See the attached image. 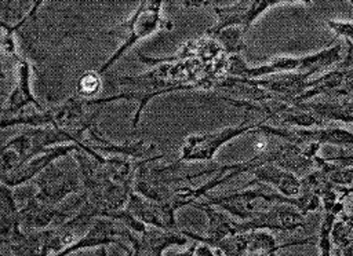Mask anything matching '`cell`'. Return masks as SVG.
<instances>
[{
    "label": "cell",
    "instance_id": "cell-1",
    "mask_svg": "<svg viewBox=\"0 0 353 256\" xmlns=\"http://www.w3.org/2000/svg\"><path fill=\"white\" fill-rule=\"evenodd\" d=\"M44 1H33L26 15L15 25L0 22V28H6L15 34L21 55L37 69L43 67L51 58L52 51L61 45L73 33L79 30L73 28H63L62 22L55 21L41 14Z\"/></svg>",
    "mask_w": 353,
    "mask_h": 256
},
{
    "label": "cell",
    "instance_id": "cell-2",
    "mask_svg": "<svg viewBox=\"0 0 353 256\" xmlns=\"http://www.w3.org/2000/svg\"><path fill=\"white\" fill-rule=\"evenodd\" d=\"M161 0H145L139 1L134 12L120 23L98 32L99 36L112 37L119 40L120 44L114 52L101 65L98 73L103 76L110 70L137 43L160 30H172L174 23L163 15Z\"/></svg>",
    "mask_w": 353,
    "mask_h": 256
},
{
    "label": "cell",
    "instance_id": "cell-3",
    "mask_svg": "<svg viewBox=\"0 0 353 256\" xmlns=\"http://www.w3.org/2000/svg\"><path fill=\"white\" fill-rule=\"evenodd\" d=\"M84 99L80 96H69L61 103L46 107L41 111L22 114L18 117L1 120V128L15 125H28L29 128L36 127H54L72 131L80 136H84L91 128L97 127V118L102 113V106L97 107L91 113H85Z\"/></svg>",
    "mask_w": 353,
    "mask_h": 256
},
{
    "label": "cell",
    "instance_id": "cell-4",
    "mask_svg": "<svg viewBox=\"0 0 353 256\" xmlns=\"http://www.w3.org/2000/svg\"><path fill=\"white\" fill-rule=\"evenodd\" d=\"M244 114L245 117L237 125L223 127L221 129L211 132L188 135L183 139L179 151V158L176 160V162L182 164L194 161H211L223 145L245 134L256 132L262 124L268 122L266 118H261L259 121H251V116L254 114L251 111H244Z\"/></svg>",
    "mask_w": 353,
    "mask_h": 256
},
{
    "label": "cell",
    "instance_id": "cell-5",
    "mask_svg": "<svg viewBox=\"0 0 353 256\" xmlns=\"http://www.w3.org/2000/svg\"><path fill=\"white\" fill-rule=\"evenodd\" d=\"M62 160V158H61ZM48 165L32 182L37 186L33 197L44 204L58 206L69 195L83 190L79 165L73 156Z\"/></svg>",
    "mask_w": 353,
    "mask_h": 256
},
{
    "label": "cell",
    "instance_id": "cell-6",
    "mask_svg": "<svg viewBox=\"0 0 353 256\" xmlns=\"http://www.w3.org/2000/svg\"><path fill=\"white\" fill-rule=\"evenodd\" d=\"M79 238L76 237V230L62 224L37 231L22 230L1 246H8L11 256H52L74 244Z\"/></svg>",
    "mask_w": 353,
    "mask_h": 256
},
{
    "label": "cell",
    "instance_id": "cell-7",
    "mask_svg": "<svg viewBox=\"0 0 353 256\" xmlns=\"http://www.w3.org/2000/svg\"><path fill=\"white\" fill-rule=\"evenodd\" d=\"M284 3H294V1H285V0H245V1H236L228 6H222L223 3H216L212 6V11L215 12L216 22L214 26L207 29V36L214 37L216 33L226 28L239 26L247 33L254 22L265 14L269 8L284 4Z\"/></svg>",
    "mask_w": 353,
    "mask_h": 256
},
{
    "label": "cell",
    "instance_id": "cell-8",
    "mask_svg": "<svg viewBox=\"0 0 353 256\" xmlns=\"http://www.w3.org/2000/svg\"><path fill=\"white\" fill-rule=\"evenodd\" d=\"M305 215L288 204H273L261 211L255 217L239 222V231L248 233L252 230H276V231H295L305 228Z\"/></svg>",
    "mask_w": 353,
    "mask_h": 256
},
{
    "label": "cell",
    "instance_id": "cell-9",
    "mask_svg": "<svg viewBox=\"0 0 353 256\" xmlns=\"http://www.w3.org/2000/svg\"><path fill=\"white\" fill-rule=\"evenodd\" d=\"M17 84L11 89L7 100L1 109V120L18 117L23 114L28 106H33L37 111L44 110L43 103L34 96L32 91V63L22 58L17 63Z\"/></svg>",
    "mask_w": 353,
    "mask_h": 256
},
{
    "label": "cell",
    "instance_id": "cell-10",
    "mask_svg": "<svg viewBox=\"0 0 353 256\" xmlns=\"http://www.w3.org/2000/svg\"><path fill=\"white\" fill-rule=\"evenodd\" d=\"M124 239L130 244L134 256H163L164 250L171 246H183L188 244V238L181 230H161L148 228L142 234H135L127 230Z\"/></svg>",
    "mask_w": 353,
    "mask_h": 256
},
{
    "label": "cell",
    "instance_id": "cell-11",
    "mask_svg": "<svg viewBox=\"0 0 353 256\" xmlns=\"http://www.w3.org/2000/svg\"><path fill=\"white\" fill-rule=\"evenodd\" d=\"M125 209L138 220L152 227L172 231L179 230L175 219L176 211L171 206L170 202L152 201L132 191L125 205Z\"/></svg>",
    "mask_w": 353,
    "mask_h": 256
},
{
    "label": "cell",
    "instance_id": "cell-12",
    "mask_svg": "<svg viewBox=\"0 0 353 256\" xmlns=\"http://www.w3.org/2000/svg\"><path fill=\"white\" fill-rule=\"evenodd\" d=\"M81 149L76 143H69V145H59L48 149L46 153L36 156L34 158L29 160L25 162L18 171H15L12 175L7 178H1V184H6L11 189L18 187L29 180H33L37 175H40L48 165L52 162H57L61 158L72 156L76 150Z\"/></svg>",
    "mask_w": 353,
    "mask_h": 256
},
{
    "label": "cell",
    "instance_id": "cell-13",
    "mask_svg": "<svg viewBox=\"0 0 353 256\" xmlns=\"http://www.w3.org/2000/svg\"><path fill=\"white\" fill-rule=\"evenodd\" d=\"M252 179L244 186L250 187L254 184H266L272 186L274 190H277L280 194L294 198L298 197L302 191V183L298 176L290 171H285L274 164H265L254 171H251Z\"/></svg>",
    "mask_w": 353,
    "mask_h": 256
},
{
    "label": "cell",
    "instance_id": "cell-14",
    "mask_svg": "<svg viewBox=\"0 0 353 256\" xmlns=\"http://www.w3.org/2000/svg\"><path fill=\"white\" fill-rule=\"evenodd\" d=\"M90 138L97 143L94 146H91L94 150H102L114 156H121V157H127V158H132V160H143V158H149L152 157V153L156 150V145H149L146 146L143 139L139 140H125L123 143H116L112 142L109 139H106L98 125L91 128L88 131Z\"/></svg>",
    "mask_w": 353,
    "mask_h": 256
},
{
    "label": "cell",
    "instance_id": "cell-15",
    "mask_svg": "<svg viewBox=\"0 0 353 256\" xmlns=\"http://www.w3.org/2000/svg\"><path fill=\"white\" fill-rule=\"evenodd\" d=\"M22 231L21 213L12 189L0 186V242L4 245L11 237Z\"/></svg>",
    "mask_w": 353,
    "mask_h": 256
},
{
    "label": "cell",
    "instance_id": "cell-16",
    "mask_svg": "<svg viewBox=\"0 0 353 256\" xmlns=\"http://www.w3.org/2000/svg\"><path fill=\"white\" fill-rule=\"evenodd\" d=\"M295 106H299L310 111L323 122L335 121V122H343V124H353V96L350 99H339L334 102L309 100Z\"/></svg>",
    "mask_w": 353,
    "mask_h": 256
},
{
    "label": "cell",
    "instance_id": "cell-17",
    "mask_svg": "<svg viewBox=\"0 0 353 256\" xmlns=\"http://www.w3.org/2000/svg\"><path fill=\"white\" fill-rule=\"evenodd\" d=\"M244 30L239 26H232L221 30L212 39H215L225 54L228 55H239L241 51L248 50L244 43Z\"/></svg>",
    "mask_w": 353,
    "mask_h": 256
},
{
    "label": "cell",
    "instance_id": "cell-18",
    "mask_svg": "<svg viewBox=\"0 0 353 256\" xmlns=\"http://www.w3.org/2000/svg\"><path fill=\"white\" fill-rule=\"evenodd\" d=\"M102 80L98 72H84L76 83V92L77 96L81 99H94V96L101 91Z\"/></svg>",
    "mask_w": 353,
    "mask_h": 256
},
{
    "label": "cell",
    "instance_id": "cell-19",
    "mask_svg": "<svg viewBox=\"0 0 353 256\" xmlns=\"http://www.w3.org/2000/svg\"><path fill=\"white\" fill-rule=\"evenodd\" d=\"M350 4L353 8V1H350ZM325 25L336 37H342L346 43L353 44V21L325 19Z\"/></svg>",
    "mask_w": 353,
    "mask_h": 256
},
{
    "label": "cell",
    "instance_id": "cell-20",
    "mask_svg": "<svg viewBox=\"0 0 353 256\" xmlns=\"http://www.w3.org/2000/svg\"><path fill=\"white\" fill-rule=\"evenodd\" d=\"M196 246H197V242L194 241L190 246H188L186 249H183L181 252H176L174 256H197L196 255Z\"/></svg>",
    "mask_w": 353,
    "mask_h": 256
},
{
    "label": "cell",
    "instance_id": "cell-21",
    "mask_svg": "<svg viewBox=\"0 0 353 256\" xmlns=\"http://www.w3.org/2000/svg\"><path fill=\"white\" fill-rule=\"evenodd\" d=\"M92 256H109L108 246H98V248H95Z\"/></svg>",
    "mask_w": 353,
    "mask_h": 256
}]
</instances>
